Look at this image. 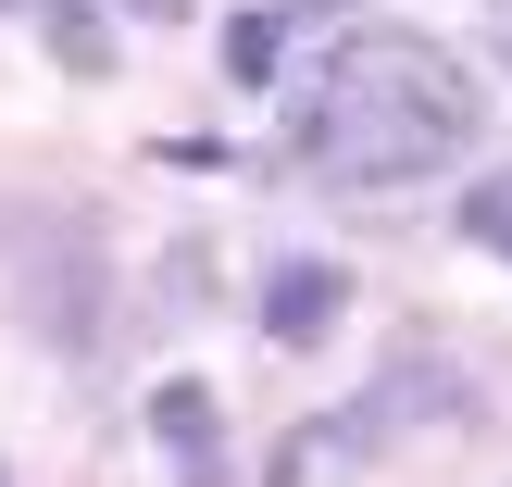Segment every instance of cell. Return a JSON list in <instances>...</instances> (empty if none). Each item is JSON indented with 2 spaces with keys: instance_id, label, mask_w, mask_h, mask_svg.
I'll use <instances>...</instances> for the list:
<instances>
[{
  "instance_id": "obj_1",
  "label": "cell",
  "mask_w": 512,
  "mask_h": 487,
  "mask_svg": "<svg viewBox=\"0 0 512 487\" xmlns=\"http://www.w3.org/2000/svg\"><path fill=\"white\" fill-rule=\"evenodd\" d=\"M463 150H475V75L425 25H350L288 113V163L313 188H350V200L413 188V175L463 163Z\"/></svg>"
},
{
  "instance_id": "obj_2",
  "label": "cell",
  "mask_w": 512,
  "mask_h": 487,
  "mask_svg": "<svg viewBox=\"0 0 512 487\" xmlns=\"http://www.w3.org/2000/svg\"><path fill=\"white\" fill-rule=\"evenodd\" d=\"M338 300H350L338 263H288V275L263 288V338H275V350H313L325 325H338Z\"/></svg>"
},
{
  "instance_id": "obj_3",
  "label": "cell",
  "mask_w": 512,
  "mask_h": 487,
  "mask_svg": "<svg viewBox=\"0 0 512 487\" xmlns=\"http://www.w3.org/2000/svg\"><path fill=\"white\" fill-rule=\"evenodd\" d=\"M150 438L175 450V463H188V487H213V388H200V375H175V388H150Z\"/></svg>"
},
{
  "instance_id": "obj_4",
  "label": "cell",
  "mask_w": 512,
  "mask_h": 487,
  "mask_svg": "<svg viewBox=\"0 0 512 487\" xmlns=\"http://www.w3.org/2000/svg\"><path fill=\"white\" fill-rule=\"evenodd\" d=\"M38 338H100V250H88V263H75V250H63V263H50L38 275Z\"/></svg>"
},
{
  "instance_id": "obj_5",
  "label": "cell",
  "mask_w": 512,
  "mask_h": 487,
  "mask_svg": "<svg viewBox=\"0 0 512 487\" xmlns=\"http://www.w3.org/2000/svg\"><path fill=\"white\" fill-rule=\"evenodd\" d=\"M38 25H50V50H63L75 75H100V63H113V25H100L88 0H38Z\"/></svg>"
},
{
  "instance_id": "obj_6",
  "label": "cell",
  "mask_w": 512,
  "mask_h": 487,
  "mask_svg": "<svg viewBox=\"0 0 512 487\" xmlns=\"http://www.w3.org/2000/svg\"><path fill=\"white\" fill-rule=\"evenodd\" d=\"M275 50H288V13H238V25H225V75H238V88H263Z\"/></svg>"
},
{
  "instance_id": "obj_7",
  "label": "cell",
  "mask_w": 512,
  "mask_h": 487,
  "mask_svg": "<svg viewBox=\"0 0 512 487\" xmlns=\"http://www.w3.org/2000/svg\"><path fill=\"white\" fill-rule=\"evenodd\" d=\"M463 238H475V250H500V263H512V175H488V188L463 200Z\"/></svg>"
},
{
  "instance_id": "obj_8",
  "label": "cell",
  "mask_w": 512,
  "mask_h": 487,
  "mask_svg": "<svg viewBox=\"0 0 512 487\" xmlns=\"http://www.w3.org/2000/svg\"><path fill=\"white\" fill-rule=\"evenodd\" d=\"M0 238H13V200H0Z\"/></svg>"
},
{
  "instance_id": "obj_9",
  "label": "cell",
  "mask_w": 512,
  "mask_h": 487,
  "mask_svg": "<svg viewBox=\"0 0 512 487\" xmlns=\"http://www.w3.org/2000/svg\"><path fill=\"white\" fill-rule=\"evenodd\" d=\"M500 63H512V25H500Z\"/></svg>"
},
{
  "instance_id": "obj_10",
  "label": "cell",
  "mask_w": 512,
  "mask_h": 487,
  "mask_svg": "<svg viewBox=\"0 0 512 487\" xmlns=\"http://www.w3.org/2000/svg\"><path fill=\"white\" fill-rule=\"evenodd\" d=\"M0 487H13V475H0Z\"/></svg>"
}]
</instances>
